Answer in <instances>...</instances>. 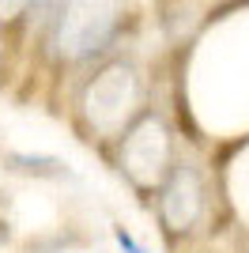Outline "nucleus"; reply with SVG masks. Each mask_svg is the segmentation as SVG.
I'll use <instances>...</instances> for the list:
<instances>
[{
	"instance_id": "nucleus-1",
	"label": "nucleus",
	"mask_w": 249,
	"mask_h": 253,
	"mask_svg": "<svg viewBox=\"0 0 249 253\" xmlns=\"http://www.w3.org/2000/svg\"><path fill=\"white\" fill-rule=\"evenodd\" d=\"M121 0H64L57 15V45L64 57L83 61L98 53L117 31Z\"/></svg>"
},
{
	"instance_id": "nucleus-2",
	"label": "nucleus",
	"mask_w": 249,
	"mask_h": 253,
	"mask_svg": "<svg viewBox=\"0 0 249 253\" xmlns=\"http://www.w3.org/2000/svg\"><path fill=\"white\" fill-rule=\"evenodd\" d=\"M136 98V80L132 68L124 64H110L102 76H94V84L87 87V117L98 128L121 125V117L128 114V106Z\"/></svg>"
},
{
	"instance_id": "nucleus-3",
	"label": "nucleus",
	"mask_w": 249,
	"mask_h": 253,
	"mask_svg": "<svg viewBox=\"0 0 249 253\" xmlns=\"http://www.w3.org/2000/svg\"><path fill=\"white\" fill-rule=\"evenodd\" d=\"M200 201H204V189H200V178L193 167H177L163 185V197H159V208H163V219L170 231H185L193 227V219L200 215Z\"/></svg>"
},
{
	"instance_id": "nucleus-4",
	"label": "nucleus",
	"mask_w": 249,
	"mask_h": 253,
	"mask_svg": "<svg viewBox=\"0 0 249 253\" xmlns=\"http://www.w3.org/2000/svg\"><path fill=\"white\" fill-rule=\"evenodd\" d=\"M124 163L136 178H155L166 163V132L155 117H144L124 144Z\"/></svg>"
},
{
	"instance_id": "nucleus-5",
	"label": "nucleus",
	"mask_w": 249,
	"mask_h": 253,
	"mask_svg": "<svg viewBox=\"0 0 249 253\" xmlns=\"http://www.w3.org/2000/svg\"><path fill=\"white\" fill-rule=\"evenodd\" d=\"M61 8H64V0H31V4H27V11H31L34 27H45V23H53L57 15H61Z\"/></svg>"
},
{
	"instance_id": "nucleus-6",
	"label": "nucleus",
	"mask_w": 249,
	"mask_h": 253,
	"mask_svg": "<svg viewBox=\"0 0 249 253\" xmlns=\"http://www.w3.org/2000/svg\"><path fill=\"white\" fill-rule=\"evenodd\" d=\"M27 4H31V0H0V23H11L15 15H23Z\"/></svg>"
},
{
	"instance_id": "nucleus-7",
	"label": "nucleus",
	"mask_w": 249,
	"mask_h": 253,
	"mask_svg": "<svg viewBox=\"0 0 249 253\" xmlns=\"http://www.w3.org/2000/svg\"><path fill=\"white\" fill-rule=\"evenodd\" d=\"M114 234H117V246H121V250H124V253H144V250H140V246H136V242H132V234L124 231V227H117V231H114Z\"/></svg>"
}]
</instances>
